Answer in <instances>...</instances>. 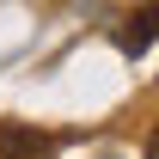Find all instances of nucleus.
Masks as SVG:
<instances>
[{"mask_svg": "<svg viewBox=\"0 0 159 159\" xmlns=\"http://www.w3.org/2000/svg\"><path fill=\"white\" fill-rule=\"evenodd\" d=\"M55 141L37 135V129H25V122H0V159H49Z\"/></svg>", "mask_w": 159, "mask_h": 159, "instance_id": "1", "label": "nucleus"}, {"mask_svg": "<svg viewBox=\"0 0 159 159\" xmlns=\"http://www.w3.org/2000/svg\"><path fill=\"white\" fill-rule=\"evenodd\" d=\"M147 159H159V122H153V135H147Z\"/></svg>", "mask_w": 159, "mask_h": 159, "instance_id": "3", "label": "nucleus"}, {"mask_svg": "<svg viewBox=\"0 0 159 159\" xmlns=\"http://www.w3.org/2000/svg\"><path fill=\"white\" fill-rule=\"evenodd\" d=\"M153 37H159V6H141L135 19L116 31V49H122V55H147V49H153Z\"/></svg>", "mask_w": 159, "mask_h": 159, "instance_id": "2", "label": "nucleus"}]
</instances>
